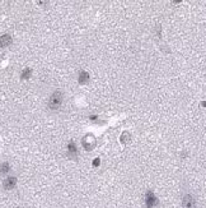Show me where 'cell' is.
Returning a JSON list of instances; mask_svg holds the SVG:
<instances>
[{"instance_id":"obj_1","label":"cell","mask_w":206,"mask_h":208,"mask_svg":"<svg viewBox=\"0 0 206 208\" xmlns=\"http://www.w3.org/2000/svg\"><path fill=\"white\" fill-rule=\"evenodd\" d=\"M61 104H62V93L60 91H56V92L51 95L50 100H48V109L51 111H57L61 107Z\"/></svg>"},{"instance_id":"obj_2","label":"cell","mask_w":206,"mask_h":208,"mask_svg":"<svg viewBox=\"0 0 206 208\" xmlns=\"http://www.w3.org/2000/svg\"><path fill=\"white\" fill-rule=\"evenodd\" d=\"M145 204H146V208H153L158 204V199H156V197L154 195V193L151 190H148L145 194Z\"/></svg>"},{"instance_id":"obj_3","label":"cell","mask_w":206,"mask_h":208,"mask_svg":"<svg viewBox=\"0 0 206 208\" xmlns=\"http://www.w3.org/2000/svg\"><path fill=\"white\" fill-rule=\"evenodd\" d=\"M82 144H83V147L86 149V151H92V149L95 147V139H94V137L92 135V134L85 135L83 138V141H82Z\"/></svg>"},{"instance_id":"obj_4","label":"cell","mask_w":206,"mask_h":208,"mask_svg":"<svg viewBox=\"0 0 206 208\" xmlns=\"http://www.w3.org/2000/svg\"><path fill=\"white\" fill-rule=\"evenodd\" d=\"M15 185H17V178H14V176L7 178L3 181V188L5 190H12L15 188Z\"/></svg>"},{"instance_id":"obj_5","label":"cell","mask_w":206,"mask_h":208,"mask_svg":"<svg viewBox=\"0 0 206 208\" xmlns=\"http://www.w3.org/2000/svg\"><path fill=\"white\" fill-rule=\"evenodd\" d=\"M182 206H183V208H196V202H195L192 195L187 194V195L183 197Z\"/></svg>"},{"instance_id":"obj_6","label":"cell","mask_w":206,"mask_h":208,"mask_svg":"<svg viewBox=\"0 0 206 208\" xmlns=\"http://www.w3.org/2000/svg\"><path fill=\"white\" fill-rule=\"evenodd\" d=\"M77 154H78L77 146H75V143L73 141H70L69 144H68V156L70 158H75V157H77Z\"/></svg>"},{"instance_id":"obj_7","label":"cell","mask_w":206,"mask_h":208,"mask_svg":"<svg viewBox=\"0 0 206 208\" xmlns=\"http://www.w3.org/2000/svg\"><path fill=\"white\" fill-rule=\"evenodd\" d=\"M12 37H10L9 35H3L2 37H0V47H7L9 46L10 44H12Z\"/></svg>"},{"instance_id":"obj_8","label":"cell","mask_w":206,"mask_h":208,"mask_svg":"<svg viewBox=\"0 0 206 208\" xmlns=\"http://www.w3.org/2000/svg\"><path fill=\"white\" fill-rule=\"evenodd\" d=\"M89 82V74L86 72H80L79 73V83L80 84H86Z\"/></svg>"},{"instance_id":"obj_9","label":"cell","mask_w":206,"mask_h":208,"mask_svg":"<svg viewBox=\"0 0 206 208\" xmlns=\"http://www.w3.org/2000/svg\"><path fill=\"white\" fill-rule=\"evenodd\" d=\"M9 170H10V166L8 162H3L0 165V174H7L9 172Z\"/></svg>"},{"instance_id":"obj_10","label":"cell","mask_w":206,"mask_h":208,"mask_svg":"<svg viewBox=\"0 0 206 208\" xmlns=\"http://www.w3.org/2000/svg\"><path fill=\"white\" fill-rule=\"evenodd\" d=\"M31 74H32V69L31 68H26V69H23V72H22V78L23 79H28L29 77H31Z\"/></svg>"},{"instance_id":"obj_11","label":"cell","mask_w":206,"mask_h":208,"mask_svg":"<svg viewBox=\"0 0 206 208\" xmlns=\"http://www.w3.org/2000/svg\"><path fill=\"white\" fill-rule=\"evenodd\" d=\"M121 142L122 143H129L130 142V133H127V132L123 133V134L121 135Z\"/></svg>"},{"instance_id":"obj_12","label":"cell","mask_w":206,"mask_h":208,"mask_svg":"<svg viewBox=\"0 0 206 208\" xmlns=\"http://www.w3.org/2000/svg\"><path fill=\"white\" fill-rule=\"evenodd\" d=\"M99 163H101V160H99V158H95L94 161H93V166H94V167H98Z\"/></svg>"},{"instance_id":"obj_13","label":"cell","mask_w":206,"mask_h":208,"mask_svg":"<svg viewBox=\"0 0 206 208\" xmlns=\"http://www.w3.org/2000/svg\"><path fill=\"white\" fill-rule=\"evenodd\" d=\"M202 106H205V107H206V102H202Z\"/></svg>"}]
</instances>
